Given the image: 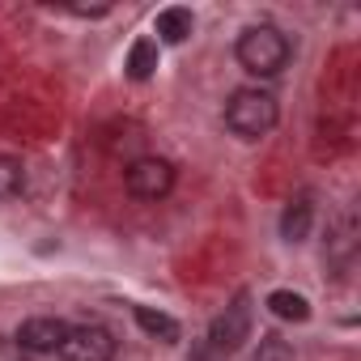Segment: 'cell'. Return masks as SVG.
Returning <instances> with one entry per match:
<instances>
[{
    "label": "cell",
    "instance_id": "6da1fadb",
    "mask_svg": "<svg viewBox=\"0 0 361 361\" xmlns=\"http://www.w3.org/2000/svg\"><path fill=\"white\" fill-rule=\"evenodd\" d=\"M281 119V106L268 90H234L230 102H226V128L238 136V140H259L276 128Z\"/></svg>",
    "mask_w": 361,
    "mask_h": 361
},
{
    "label": "cell",
    "instance_id": "7a4b0ae2",
    "mask_svg": "<svg viewBox=\"0 0 361 361\" xmlns=\"http://www.w3.org/2000/svg\"><path fill=\"white\" fill-rule=\"evenodd\" d=\"M234 56L251 77H276L289 64V39L276 26H251V30L238 35Z\"/></svg>",
    "mask_w": 361,
    "mask_h": 361
},
{
    "label": "cell",
    "instance_id": "3957f363",
    "mask_svg": "<svg viewBox=\"0 0 361 361\" xmlns=\"http://www.w3.org/2000/svg\"><path fill=\"white\" fill-rule=\"evenodd\" d=\"M251 323H255V310H251V293L247 289H238L234 293V302L213 319V327H209V348L217 353V357H230V353H238L247 340H251Z\"/></svg>",
    "mask_w": 361,
    "mask_h": 361
},
{
    "label": "cell",
    "instance_id": "277c9868",
    "mask_svg": "<svg viewBox=\"0 0 361 361\" xmlns=\"http://www.w3.org/2000/svg\"><path fill=\"white\" fill-rule=\"evenodd\" d=\"M60 361H115V336L102 323H77L60 340Z\"/></svg>",
    "mask_w": 361,
    "mask_h": 361
},
{
    "label": "cell",
    "instance_id": "5b68a950",
    "mask_svg": "<svg viewBox=\"0 0 361 361\" xmlns=\"http://www.w3.org/2000/svg\"><path fill=\"white\" fill-rule=\"evenodd\" d=\"M123 188L136 200H161L174 188V166L166 157H140V161H132L123 170Z\"/></svg>",
    "mask_w": 361,
    "mask_h": 361
},
{
    "label": "cell",
    "instance_id": "8992f818",
    "mask_svg": "<svg viewBox=\"0 0 361 361\" xmlns=\"http://www.w3.org/2000/svg\"><path fill=\"white\" fill-rule=\"evenodd\" d=\"M68 327H73V323H64V319H56V314H35V319H26V323L18 327L13 340H18L26 353H56L60 340L68 336Z\"/></svg>",
    "mask_w": 361,
    "mask_h": 361
},
{
    "label": "cell",
    "instance_id": "52a82bcc",
    "mask_svg": "<svg viewBox=\"0 0 361 361\" xmlns=\"http://www.w3.org/2000/svg\"><path fill=\"white\" fill-rule=\"evenodd\" d=\"M310 226H314V204H310V196L289 200L285 213H281V238H285V243H302V238H310Z\"/></svg>",
    "mask_w": 361,
    "mask_h": 361
},
{
    "label": "cell",
    "instance_id": "ba28073f",
    "mask_svg": "<svg viewBox=\"0 0 361 361\" xmlns=\"http://www.w3.org/2000/svg\"><path fill=\"white\" fill-rule=\"evenodd\" d=\"M132 314H136L140 331H145V336H153V340H161V344H174L178 336H183V327H178V319H170L166 310H153V306H136Z\"/></svg>",
    "mask_w": 361,
    "mask_h": 361
},
{
    "label": "cell",
    "instance_id": "9c48e42d",
    "mask_svg": "<svg viewBox=\"0 0 361 361\" xmlns=\"http://www.w3.org/2000/svg\"><path fill=\"white\" fill-rule=\"evenodd\" d=\"M264 306H268L276 319H285V323H306V319H310V302H306L302 293H293V289H272Z\"/></svg>",
    "mask_w": 361,
    "mask_h": 361
},
{
    "label": "cell",
    "instance_id": "30bf717a",
    "mask_svg": "<svg viewBox=\"0 0 361 361\" xmlns=\"http://www.w3.org/2000/svg\"><path fill=\"white\" fill-rule=\"evenodd\" d=\"M153 30H157L161 43L174 47V43H183V39L192 35V13H188V9H178V5H174V9H161L157 22H153Z\"/></svg>",
    "mask_w": 361,
    "mask_h": 361
},
{
    "label": "cell",
    "instance_id": "8fae6325",
    "mask_svg": "<svg viewBox=\"0 0 361 361\" xmlns=\"http://www.w3.org/2000/svg\"><path fill=\"white\" fill-rule=\"evenodd\" d=\"M157 68V43L153 39H136L132 51H128V77L132 81H149Z\"/></svg>",
    "mask_w": 361,
    "mask_h": 361
},
{
    "label": "cell",
    "instance_id": "7c38bea8",
    "mask_svg": "<svg viewBox=\"0 0 361 361\" xmlns=\"http://www.w3.org/2000/svg\"><path fill=\"white\" fill-rule=\"evenodd\" d=\"M26 188V166L18 157H0V200H13Z\"/></svg>",
    "mask_w": 361,
    "mask_h": 361
},
{
    "label": "cell",
    "instance_id": "4fadbf2b",
    "mask_svg": "<svg viewBox=\"0 0 361 361\" xmlns=\"http://www.w3.org/2000/svg\"><path fill=\"white\" fill-rule=\"evenodd\" d=\"M255 361H293V348H289L281 336H264V340H259Z\"/></svg>",
    "mask_w": 361,
    "mask_h": 361
},
{
    "label": "cell",
    "instance_id": "5bb4252c",
    "mask_svg": "<svg viewBox=\"0 0 361 361\" xmlns=\"http://www.w3.org/2000/svg\"><path fill=\"white\" fill-rule=\"evenodd\" d=\"M0 361H30V353L18 344V340H9V336H0Z\"/></svg>",
    "mask_w": 361,
    "mask_h": 361
},
{
    "label": "cell",
    "instance_id": "9a60e30c",
    "mask_svg": "<svg viewBox=\"0 0 361 361\" xmlns=\"http://www.w3.org/2000/svg\"><path fill=\"white\" fill-rule=\"evenodd\" d=\"M64 13H73V18H106L111 5H64Z\"/></svg>",
    "mask_w": 361,
    "mask_h": 361
},
{
    "label": "cell",
    "instance_id": "2e32d148",
    "mask_svg": "<svg viewBox=\"0 0 361 361\" xmlns=\"http://www.w3.org/2000/svg\"><path fill=\"white\" fill-rule=\"evenodd\" d=\"M192 361H221V357H217L209 344H196V348H192Z\"/></svg>",
    "mask_w": 361,
    "mask_h": 361
}]
</instances>
